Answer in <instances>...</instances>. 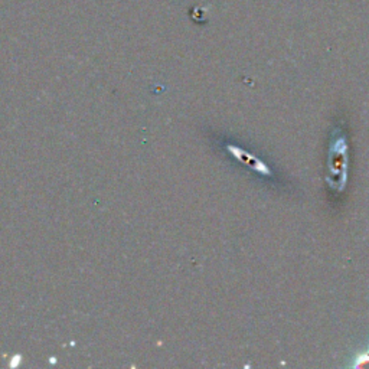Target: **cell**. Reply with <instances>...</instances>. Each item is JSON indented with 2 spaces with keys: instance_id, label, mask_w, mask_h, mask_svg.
<instances>
[{
  "instance_id": "6da1fadb",
  "label": "cell",
  "mask_w": 369,
  "mask_h": 369,
  "mask_svg": "<svg viewBox=\"0 0 369 369\" xmlns=\"http://www.w3.org/2000/svg\"><path fill=\"white\" fill-rule=\"evenodd\" d=\"M354 366L355 368H366V366H369V350H366V352H363V354L357 357Z\"/></svg>"
}]
</instances>
